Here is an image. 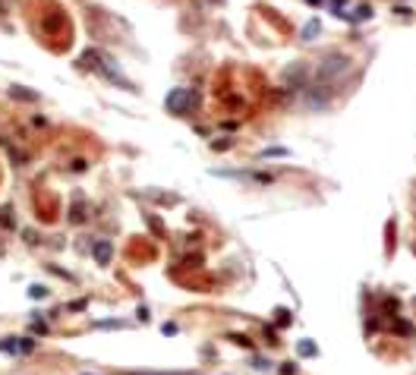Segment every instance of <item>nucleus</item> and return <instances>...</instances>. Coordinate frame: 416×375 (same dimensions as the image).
Segmentation results:
<instances>
[{"instance_id": "nucleus-1", "label": "nucleus", "mask_w": 416, "mask_h": 375, "mask_svg": "<svg viewBox=\"0 0 416 375\" xmlns=\"http://www.w3.org/2000/svg\"><path fill=\"white\" fill-rule=\"evenodd\" d=\"M350 66H353V60L344 57V54L325 57V60L319 63V70H315V85H334L338 79H344L347 73H350Z\"/></svg>"}, {"instance_id": "nucleus-2", "label": "nucleus", "mask_w": 416, "mask_h": 375, "mask_svg": "<svg viewBox=\"0 0 416 375\" xmlns=\"http://www.w3.org/2000/svg\"><path fill=\"white\" fill-rule=\"evenodd\" d=\"M193 104H196L193 88H174V92L167 95V101H164V107H167L171 114H186Z\"/></svg>"}, {"instance_id": "nucleus-3", "label": "nucleus", "mask_w": 416, "mask_h": 375, "mask_svg": "<svg viewBox=\"0 0 416 375\" xmlns=\"http://www.w3.org/2000/svg\"><path fill=\"white\" fill-rule=\"evenodd\" d=\"M331 98H334V88H331V85H315V92L306 95V104H309V107H319V111H322V107L331 104Z\"/></svg>"}, {"instance_id": "nucleus-4", "label": "nucleus", "mask_w": 416, "mask_h": 375, "mask_svg": "<svg viewBox=\"0 0 416 375\" xmlns=\"http://www.w3.org/2000/svg\"><path fill=\"white\" fill-rule=\"evenodd\" d=\"M92 252H95V262L98 265H107V262H111V255H114V246L107 243V240H98Z\"/></svg>"}, {"instance_id": "nucleus-5", "label": "nucleus", "mask_w": 416, "mask_h": 375, "mask_svg": "<svg viewBox=\"0 0 416 375\" xmlns=\"http://www.w3.org/2000/svg\"><path fill=\"white\" fill-rule=\"evenodd\" d=\"M391 328H394V331H398V334H401V338H413V325H410V322H401V319H398V322H394V325H391Z\"/></svg>"}, {"instance_id": "nucleus-6", "label": "nucleus", "mask_w": 416, "mask_h": 375, "mask_svg": "<svg viewBox=\"0 0 416 375\" xmlns=\"http://www.w3.org/2000/svg\"><path fill=\"white\" fill-rule=\"evenodd\" d=\"M369 16H372V6H360L350 19H353V22H363V19H369Z\"/></svg>"}, {"instance_id": "nucleus-7", "label": "nucleus", "mask_w": 416, "mask_h": 375, "mask_svg": "<svg viewBox=\"0 0 416 375\" xmlns=\"http://www.w3.org/2000/svg\"><path fill=\"white\" fill-rule=\"evenodd\" d=\"M315 32H319V22H315V19H312V22L303 28V38H306V41H312V35H315Z\"/></svg>"}, {"instance_id": "nucleus-8", "label": "nucleus", "mask_w": 416, "mask_h": 375, "mask_svg": "<svg viewBox=\"0 0 416 375\" xmlns=\"http://www.w3.org/2000/svg\"><path fill=\"white\" fill-rule=\"evenodd\" d=\"M300 353H303V357H315V347H312L309 341H303V344H300Z\"/></svg>"}, {"instance_id": "nucleus-9", "label": "nucleus", "mask_w": 416, "mask_h": 375, "mask_svg": "<svg viewBox=\"0 0 416 375\" xmlns=\"http://www.w3.org/2000/svg\"><path fill=\"white\" fill-rule=\"evenodd\" d=\"M274 315H277V325H287V322H290V315H287V309H277Z\"/></svg>"}]
</instances>
